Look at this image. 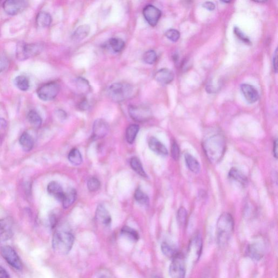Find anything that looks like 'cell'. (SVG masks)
I'll use <instances>...</instances> for the list:
<instances>
[{
	"label": "cell",
	"mask_w": 278,
	"mask_h": 278,
	"mask_svg": "<svg viewBox=\"0 0 278 278\" xmlns=\"http://www.w3.org/2000/svg\"><path fill=\"white\" fill-rule=\"evenodd\" d=\"M203 148L208 160L215 164L222 159L226 149V142L222 134H216L205 140Z\"/></svg>",
	"instance_id": "6da1fadb"
},
{
	"label": "cell",
	"mask_w": 278,
	"mask_h": 278,
	"mask_svg": "<svg viewBox=\"0 0 278 278\" xmlns=\"http://www.w3.org/2000/svg\"><path fill=\"white\" fill-rule=\"evenodd\" d=\"M234 230V220L232 215L228 213H224L220 215L216 225L217 244L220 247L226 245Z\"/></svg>",
	"instance_id": "7a4b0ae2"
},
{
	"label": "cell",
	"mask_w": 278,
	"mask_h": 278,
	"mask_svg": "<svg viewBox=\"0 0 278 278\" xmlns=\"http://www.w3.org/2000/svg\"><path fill=\"white\" fill-rule=\"evenodd\" d=\"M74 243L73 235L66 230H57L52 239V247L59 254H66L72 249Z\"/></svg>",
	"instance_id": "3957f363"
},
{
	"label": "cell",
	"mask_w": 278,
	"mask_h": 278,
	"mask_svg": "<svg viewBox=\"0 0 278 278\" xmlns=\"http://www.w3.org/2000/svg\"><path fill=\"white\" fill-rule=\"evenodd\" d=\"M133 90L132 87L129 84L116 83L109 87L108 92L112 101L120 102L129 99L133 93Z\"/></svg>",
	"instance_id": "277c9868"
},
{
	"label": "cell",
	"mask_w": 278,
	"mask_h": 278,
	"mask_svg": "<svg viewBox=\"0 0 278 278\" xmlns=\"http://www.w3.org/2000/svg\"><path fill=\"white\" fill-rule=\"evenodd\" d=\"M42 45L38 44H26L23 42L17 44L16 56L20 61H25L29 58L35 56L41 53Z\"/></svg>",
	"instance_id": "5b68a950"
},
{
	"label": "cell",
	"mask_w": 278,
	"mask_h": 278,
	"mask_svg": "<svg viewBox=\"0 0 278 278\" xmlns=\"http://www.w3.org/2000/svg\"><path fill=\"white\" fill-rule=\"evenodd\" d=\"M60 86L56 82H50L37 90V95L43 101L54 100L60 92Z\"/></svg>",
	"instance_id": "8992f818"
},
{
	"label": "cell",
	"mask_w": 278,
	"mask_h": 278,
	"mask_svg": "<svg viewBox=\"0 0 278 278\" xmlns=\"http://www.w3.org/2000/svg\"><path fill=\"white\" fill-rule=\"evenodd\" d=\"M169 273L171 278H185V263L182 254L178 253L172 259L169 267Z\"/></svg>",
	"instance_id": "52a82bcc"
},
{
	"label": "cell",
	"mask_w": 278,
	"mask_h": 278,
	"mask_svg": "<svg viewBox=\"0 0 278 278\" xmlns=\"http://www.w3.org/2000/svg\"><path fill=\"white\" fill-rule=\"evenodd\" d=\"M0 253L6 262L12 267L18 270L22 269L21 261L19 255L12 247L10 246H3L0 249Z\"/></svg>",
	"instance_id": "ba28073f"
},
{
	"label": "cell",
	"mask_w": 278,
	"mask_h": 278,
	"mask_svg": "<svg viewBox=\"0 0 278 278\" xmlns=\"http://www.w3.org/2000/svg\"><path fill=\"white\" fill-rule=\"evenodd\" d=\"M129 111L131 118L138 123L147 122L152 115L151 110L144 106H131Z\"/></svg>",
	"instance_id": "9c48e42d"
},
{
	"label": "cell",
	"mask_w": 278,
	"mask_h": 278,
	"mask_svg": "<svg viewBox=\"0 0 278 278\" xmlns=\"http://www.w3.org/2000/svg\"><path fill=\"white\" fill-rule=\"evenodd\" d=\"M202 238L199 232L194 235L189 246V257L194 262L199 260L202 252Z\"/></svg>",
	"instance_id": "30bf717a"
},
{
	"label": "cell",
	"mask_w": 278,
	"mask_h": 278,
	"mask_svg": "<svg viewBox=\"0 0 278 278\" xmlns=\"http://www.w3.org/2000/svg\"><path fill=\"white\" fill-rule=\"evenodd\" d=\"M28 2L24 0H9L3 4L4 11L10 16H15L27 8Z\"/></svg>",
	"instance_id": "8fae6325"
},
{
	"label": "cell",
	"mask_w": 278,
	"mask_h": 278,
	"mask_svg": "<svg viewBox=\"0 0 278 278\" xmlns=\"http://www.w3.org/2000/svg\"><path fill=\"white\" fill-rule=\"evenodd\" d=\"M144 17L149 25L154 27L158 22L161 16V11L156 7L149 5L146 6L143 10Z\"/></svg>",
	"instance_id": "7c38bea8"
},
{
	"label": "cell",
	"mask_w": 278,
	"mask_h": 278,
	"mask_svg": "<svg viewBox=\"0 0 278 278\" xmlns=\"http://www.w3.org/2000/svg\"><path fill=\"white\" fill-rule=\"evenodd\" d=\"M246 253L251 259L259 261L264 256L265 247L260 242H255L248 246Z\"/></svg>",
	"instance_id": "4fadbf2b"
},
{
	"label": "cell",
	"mask_w": 278,
	"mask_h": 278,
	"mask_svg": "<svg viewBox=\"0 0 278 278\" xmlns=\"http://www.w3.org/2000/svg\"><path fill=\"white\" fill-rule=\"evenodd\" d=\"M109 130L108 123L103 119H97L94 122L93 129V137L99 139L106 136Z\"/></svg>",
	"instance_id": "5bb4252c"
},
{
	"label": "cell",
	"mask_w": 278,
	"mask_h": 278,
	"mask_svg": "<svg viewBox=\"0 0 278 278\" xmlns=\"http://www.w3.org/2000/svg\"><path fill=\"white\" fill-rule=\"evenodd\" d=\"M241 90L248 102L252 104L259 100V94L257 89L253 86L244 84L241 86Z\"/></svg>",
	"instance_id": "9a60e30c"
},
{
	"label": "cell",
	"mask_w": 278,
	"mask_h": 278,
	"mask_svg": "<svg viewBox=\"0 0 278 278\" xmlns=\"http://www.w3.org/2000/svg\"><path fill=\"white\" fill-rule=\"evenodd\" d=\"M12 222L9 219H0V240L5 242L13 235Z\"/></svg>",
	"instance_id": "2e32d148"
},
{
	"label": "cell",
	"mask_w": 278,
	"mask_h": 278,
	"mask_svg": "<svg viewBox=\"0 0 278 278\" xmlns=\"http://www.w3.org/2000/svg\"><path fill=\"white\" fill-rule=\"evenodd\" d=\"M154 78L159 84L167 85L174 80V73L168 69H162L156 72Z\"/></svg>",
	"instance_id": "e0dca14e"
},
{
	"label": "cell",
	"mask_w": 278,
	"mask_h": 278,
	"mask_svg": "<svg viewBox=\"0 0 278 278\" xmlns=\"http://www.w3.org/2000/svg\"><path fill=\"white\" fill-rule=\"evenodd\" d=\"M96 219L104 226L108 227L111 222V218L107 210L102 205L97 208L96 212Z\"/></svg>",
	"instance_id": "ac0fdd59"
},
{
	"label": "cell",
	"mask_w": 278,
	"mask_h": 278,
	"mask_svg": "<svg viewBox=\"0 0 278 278\" xmlns=\"http://www.w3.org/2000/svg\"><path fill=\"white\" fill-rule=\"evenodd\" d=\"M148 146L149 148L157 155L167 156L168 154L167 147L159 140L154 137H151L149 139Z\"/></svg>",
	"instance_id": "d6986e66"
},
{
	"label": "cell",
	"mask_w": 278,
	"mask_h": 278,
	"mask_svg": "<svg viewBox=\"0 0 278 278\" xmlns=\"http://www.w3.org/2000/svg\"><path fill=\"white\" fill-rule=\"evenodd\" d=\"M48 191L51 196H54L58 201L63 202L65 193L62 187L57 182L50 183L48 186Z\"/></svg>",
	"instance_id": "ffe728a7"
},
{
	"label": "cell",
	"mask_w": 278,
	"mask_h": 278,
	"mask_svg": "<svg viewBox=\"0 0 278 278\" xmlns=\"http://www.w3.org/2000/svg\"><path fill=\"white\" fill-rule=\"evenodd\" d=\"M184 157L187 168L195 174H199L201 165L198 161L192 155L188 153H185Z\"/></svg>",
	"instance_id": "44dd1931"
},
{
	"label": "cell",
	"mask_w": 278,
	"mask_h": 278,
	"mask_svg": "<svg viewBox=\"0 0 278 278\" xmlns=\"http://www.w3.org/2000/svg\"><path fill=\"white\" fill-rule=\"evenodd\" d=\"M90 28L87 25L79 26L72 35L73 41L78 42L86 38L90 33Z\"/></svg>",
	"instance_id": "7402d4cb"
},
{
	"label": "cell",
	"mask_w": 278,
	"mask_h": 278,
	"mask_svg": "<svg viewBox=\"0 0 278 278\" xmlns=\"http://www.w3.org/2000/svg\"><path fill=\"white\" fill-rule=\"evenodd\" d=\"M19 142L22 149L26 152L31 151L34 144L33 138L28 133H24L21 135Z\"/></svg>",
	"instance_id": "603a6c76"
},
{
	"label": "cell",
	"mask_w": 278,
	"mask_h": 278,
	"mask_svg": "<svg viewBox=\"0 0 278 278\" xmlns=\"http://www.w3.org/2000/svg\"><path fill=\"white\" fill-rule=\"evenodd\" d=\"M51 15L47 12H41L37 15L36 21L37 25L41 28L49 27L52 23Z\"/></svg>",
	"instance_id": "cb8c5ba5"
},
{
	"label": "cell",
	"mask_w": 278,
	"mask_h": 278,
	"mask_svg": "<svg viewBox=\"0 0 278 278\" xmlns=\"http://www.w3.org/2000/svg\"><path fill=\"white\" fill-rule=\"evenodd\" d=\"M229 177L235 180V181L241 184L243 186H245L248 183V179L246 176L242 171L239 169L232 168L229 172Z\"/></svg>",
	"instance_id": "d4e9b609"
},
{
	"label": "cell",
	"mask_w": 278,
	"mask_h": 278,
	"mask_svg": "<svg viewBox=\"0 0 278 278\" xmlns=\"http://www.w3.org/2000/svg\"><path fill=\"white\" fill-rule=\"evenodd\" d=\"M139 129V126L135 124H132L127 128L126 132V139L128 143L130 144L133 143L136 139Z\"/></svg>",
	"instance_id": "484cf974"
},
{
	"label": "cell",
	"mask_w": 278,
	"mask_h": 278,
	"mask_svg": "<svg viewBox=\"0 0 278 278\" xmlns=\"http://www.w3.org/2000/svg\"><path fill=\"white\" fill-rule=\"evenodd\" d=\"M108 46L112 52L119 53L125 48V43L122 39L112 37L108 41Z\"/></svg>",
	"instance_id": "4316f807"
},
{
	"label": "cell",
	"mask_w": 278,
	"mask_h": 278,
	"mask_svg": "<svg viewBox=\"0 0 278 278\" xmlns=\"http://www.w3.org/2000/svg\"><path fill=\"white\" fill-rule=\"evenodd\" d=\"M130 165L132 169L139 175L145 178L147 177L141 161L137 157H132Z\"/></svg>",
	"instance_id": "83f0119b"
},
{
	"label": "cell",
	"mask_w": 278,
	"mask_h": 278,
	"mask_svg": "<svg viewBox=\"0 0 278 278\" xmlns=\"http://www.w3.org/2000/svg\"><path fill=\"white\" fill-rule=\"evenodd\" d=\"M161 249L165 256L172 259L179 253L174 246L167 242H164L162 244Z\"/></svg>",
	"instance_id": "f1b7e54d"
},
{
	"label": "cell",
	"mask_w": 278,
	"mask_h": 278,
	"mask_svg": "<svg viewBox=\"0 0 278 278\" xmlns=\"http://www.w3.org/2000/svg\"><path fill=\"white\" fill-rule=\"evenodd\" d=\"M16 87L22 92H26L30 87L29 79L24 75H20L14 80Z\"/></svg>",
	"instance_id": "f546056e"
},
{
	"label": "cell",
	"mask_w": 278,
	"mask_h": 278,
	"mask_svg": "<svg viewBox=\"0 0 278 278\" xmlns=\"http://www.w3.org/2000/svg\"><path fill=\"white\" fill-rule=\"evenodd\" d=\"M77 191L74 189H71L66 193H65L64 197L62 202L64 208H69L76 200Z\"/></svg>",
	"instance_id": "4dcf8cb0"
},
{
	"label": "cell",
	"mask_w": 278,
	"mask_h": 278,
	"mask_svg": "<svg viewBox=\"0 0 278 278\" xmlns=\"http://www.w3.org/2000/svg\"><path fill=\"white\" fill-rule=\"evenodd\" d=\"M28 121L35 127H40L42 124V119L34 110H30L27 114Z\"/></svg>",
	"instance_id": "1f68e13d"
},
{
	"label": "cell",
	"mask_w": 278,
	"mask_h": 278,
	"mask_svg": "<svg viewBox=\"0 0 278 278\" xmlns=\"http://www.w3.org/2000/svg\"><path fill=\"white\" fill-rule=\"evenodd\" d=\"M76 86L78 92L82 94H88L91 89L89 83L84 78L80 77L77 78Z\"/></svg>",
	"instance_id": "d6a6232c"
},
{
	"label": "cell",
	"mask_w": 278,
	"mask_h": 278,
	"mask_svg": "<svg viewBox=\"0 0 278 278\" xmlns=\"http://www.w3.org/2000/svg\"><path fill=\"white\" fill-rule=\"evenodd\" d=\"M68 159L72 164L76 166L81 164L83 162L81 153L77 148L71 149L68 155Z\"/></svg>",
	"instance_id": "836d02e7"
},
{
	"label": "cell",
	"mask_w": 278,
	"mask_h": 278,
	"mask_svg": "<svg viewBox=\"0 0 278 278\" xmlns=\"http://www.w3.org/2000/svg\"><path fill=\"white\" fill-rule=\"evenodd\" d=\"M135 200L141 205L148 206L149 198L147 195L139 189H137L134 193Z\"/></svg>",
	"instance_id": "e575fe53"
},
{
	"label": "cell",
	"mask_w": 278,
	"mask_h": 278,
	"mask_svg": "<svg viewBox=\"0 0 278 278\" xmlns=\"http://www.w3.org/2000/svg\"><path fill=\"white\" fill-rule=\"evenodd\" d=\"M122 233L133 242H137L139 238L138 232L129 227L125 226L123 227L122 230Z\"/></svg>",
	"instance_id": "d590c367"
},
{
	"label": "cell",
	"mask_w": 278,
	"mask_h": 278,
	"mask_svg": "<svg viewBox=\"0 0 278 278\" xmlns=\"http://www.w3.org/2000/svg\"><path fill=\"white\" fill-rule=\"evenodd\" d=\"M187 213L186 210L184 207L179 209L177 212V221L180 226H185L187 221Z\"/></svg>",
	"instance_id": "8d00e7d4"
},
{
	"label": "cell",
	"mask_w": 278,
	"mask_h": 278,
	"mask_svg": "<svg viewBox=\"0 0 278 278\" xmlns=\"http://www.w3.org/2000/svg\"><path fill=\"white\" fill-rule=\"evenodd\" d=\"M157 59L156 52L153 50H149L145 52L143 56V60L145 63L149 65L153 64Z\"/></svg>",
	"instance_id": "74e56055"
},
{
	"label": "cell",
	"mask_w": 278,
	"mask_h": 278,
	"mask_svg": "<svg viewBox=\"0 0 278 278\" xmlns=\"http://www.w3.org/2000/svg\"><path fill=\"white\" fill-rule=\"evenodd\" d=\"M88 189L90 192H95L100 189L101 183L96 178H90L87 183Z\"/></svg>",
	"instance_id": "f35d334b"
},
{
	"label": "cell",
	"mask_w": 278,
	"mask_h": 278,
	"mask_svg": "<svg viewBox=\"0 0 278 278\" xmlns=\"http://www.w3.org/2000/svg\"><path fill=\"white\" fill-rule=\"evenodd\" d=\"M165 36L172 42H177L180 37V33L177 30L175 29H170L165 33Z\"/></svg>",
	"instance_id": "ab89813d"
},
{
	"label": "cell",
	"mask_w": 278,
	"mask_h": 278,
	"mask_svg": "<svg viewBox=\"0 0 278 278\" xmlns=\"http://www.w3.org/2000/svg\"><path fill=\"white\" fill-rule=\"evenodd\" d=\"M171 152L172 158L175 161H178L180 155V149L179 146L176 141L173 142Z\"/></svg>",
	"instance_id": "60d3db41"
},
{
	"label": "cell",
	"mask_w": 278,
	"mask_h": 278,
	"mask_svg": "<svg viewBox=\"0 0 278 278\" xmlns=\"http://www.w3.org/2000/svg\"><path fill=\"white\" fill-rule=\"evenodd\" d=\"M234 33L240 40L242 41L247 44H251V41L249 37H248L238 27H236L234 28Z\"/></svg>",
	"instance_id": "b9f144b4"
},
{
	"label": "cell",
	"mask_w": 278,
	"mask_h": 278,
	"mask_svg": "<svg viewBox=\"0 0 278 278\" xmlns=\"http://www.w3.org/2000/svg\"><path fill=\"white\" fill-rule=\"evenodd\" d=\"M7 60L4 56L0 55V73L3 71L7 66Z\"/></svg>",
	"instance_id": "7bdbcfd3"
},
{
	"label": "cell",
	"mask_w": 278,
	"mask_h": 278,
	"mask_svg": "<svg viewBox=\"0 0 278 278\" xmlns=\"http://www.w3.org/2000/svg\"><path fill=\"white\" fill-rule=\"evenodd\" d=\"M203 6L205 7L207 10L214 11L215 9V5L212 2H206Z\"/></svg>",
	"instance_id": "ee69618b"
},
{
	"label": "cell",
	"mask_w": 278,
	"mask_h": 278,
	"mask_svg": "<svg viewBox=\"0 0 278 278\" xmlns=\"http://www.w3.org/2000/svg\"><path fill=\"white\" fill-rule=\"evenodd\" d=\"M0 278H10L9 273L2 266H0Z\"/></svg>",
	"instance_id": "f6af8a7d"
},
{
	"label": "cell",
	"mask_w": 278,
	"mask_h": 278,
	"mask_svg": "<svg viewBox=\"0 0 278 278\" xmlns=\"http://www.w3.org/2000/svg\"><path fill=\"white\" fill-rule=\"evenodd\" d=\"M277 49H276L273 56V65L274 71L276 73L277 71Z\"/></svg>",
	"instance_id": "bcb514c9"
},
{
	"label": "cell",
	"mask_w": 278,
	"mask_h": 278,
	"mask_svg": "<svg viewBox=\"0 0 278 278\" xmlns=\"http://www.w3.org/2000/svg\"><path fill=\"white\" fill-rule=\"evenodd\" d=\"M273 155L276 159L277 158V140L276 139L273 143Z\"/></svg>",
	"instance_id": "7dc6e473"
},
{
	"label": "cell",
	"mask_w": 278,
	"mask_h": 278,
	"mask_svg": "<svg viewBox=\"0 0 278 278\" xmlns=\"http://www.w3.org/2000/svg\"><path fill=\"white\" fill-rule=\"evenodd\" d=\"M58 116L61 118H64L66 117L65 112L61 110H59L57 112Z\"/></svg>",
	"instance_id": "c3c4849f"
},
{
	"label": "cell",
	"mask_w": 278,
	"mask_h": 278,
	"mask_svg": "<svg viewBox=\"0 0 278 278\" xmlns=\"http://www.w3.org/2000/svg\"><path fill=\"white\" fill-rule=\"evenodd\" d=\"M151 278H161V277L157 276H153Z\"/></svg>",
	"instance_id": "681fc988"
},
{
	"label": "cell",
	"mask_w": 278,
	"mask_h": 278,
	"mask_svg": "<svg viewBox=\"0 0 278 278\" xmlns=\"http://www.w3.org/2000/svg\"><path fill=\"white\" fill-rule=\"evenodd\" d=\"M100 278H108V277H106V276H101V277H100Z\"/></svg>",
	"instance_id": "f907efd6"
},
{
	"label": "cell",
	"mask_w": 278,
	"mask_h": 278,
	"mask_svg": "<svg viewBox=\"0 0 278 278\" xmlns=\"http://www.w3.org/2000/svg\"><path fill=\"white\" fill-rule=\"evenodd\" d=\"M203 278H209L208 276H205L204 277H203Z\"/></svg>",
	"instance_id": "816d5d0a"
}]
</instances>
